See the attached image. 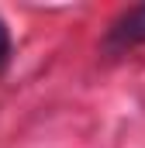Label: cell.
I'll list each match as a JSON object with an SVG mask.
<instances>
[{
    "instance_id": "6da1fadb",
    "label": "cell",
    "mask_w": 145,
    "mask_h": 148,
    "mask_svg": "<svg viewBox=\"0 0 145 148\" xmlns=\"http://www.w3.org/2000/svg\"><path fill=\"white\" fill-rule=\"evenodd\" d=\"M138 45H145V3H135V7L121 10L110 21L107 35H104V52L107 55H124Z\"/></svg>"
},
{
    "instance_id": "7a4b0ae2",
    "label": "cell",
    "mask_w": 145,
    "mask_h": 148,
    "mask_svg": "<svg viewBox=\"0 0 145 148\" xmlns=\"http://www.w3.org/2000/svg\"><path fill=\"white\" fill-rule=\"evenodd\" d=\"M7 62H10V31H7V24L0 21V73L7 69Z\"/></svg>"
}]
</instances>
